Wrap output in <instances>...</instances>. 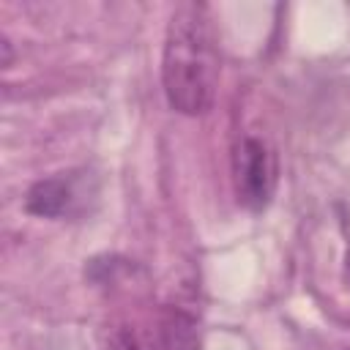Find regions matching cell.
I'll return each instance as SVG.
<instances>
[{"instance_id": "7a4b0ae2", "label": "cell", "mask_w": 350, "mask_h": 350, "mask_svg": "<svg viewBox=\"0 0 350 350\" xmlns=\"http://www.w3.org/2000/svg\"><path fill=\"white\" fill-rule=\"evenodd\" d=\"M232 180L238 200L252 211H262L271 202L279 180L276 150L262 137H241L232 150Z\"/></svg>"}, {"instance_id": "6da1fadb", "label": "cell", "mask_w": 350, "mask_h": 350, "mask_svg": "<svg viewBox=\"0 0 350 350\" xmlns=\"http://www.w3.org/2000/svg\"><path fill=\"white\" fill-rule=\"evenodd\" d=\"M161 82L167 101L180 115H205L216 98L219 52L205 5H178L167 25Z\"/></svg>"}, {"instance_id": "5b68a950", "label": "cell", "mask_w": 350, "mask_h": 350, "mask_svg": "<svg viewBox=\"0 0 350 350\" xmlns=\"http://www.w3.org/2000/svg\"><path fill=\"white\" fill-rule=\"evenodd\" d=\"M347 279H350V252H347Z\"/></svg>"}, {"instance_id": "277c9868", "label": "cell", "mask_w": 350, "mask_h": 350, "mask_svg": "<svg viewBox=\"0 0 350 350\" xmlns=\"http://www.w3.org/2000/svg\"><path fill=\"white\" fill-rule=\"evenodd\" d=\"M79 202V175L77 172H57L52 178H44L30 186L25 197V208L33 216L44 219H60L74 213Z\"/></svg>"}, {"instance_id": "3957f363", "label": "cell", "mask_w": 350, "mask_h": 350, "mask_svg": "<svg viewBox=\"0 0 350 350\" xmlns=\"http://www.w3.org/2000/svg\"><path fill=\"white\" fill-rule=\"evenodd\" d=\"M101 350H170V334L150 314L131 312L104 325Z\"/></svg>"}]
</instances>
